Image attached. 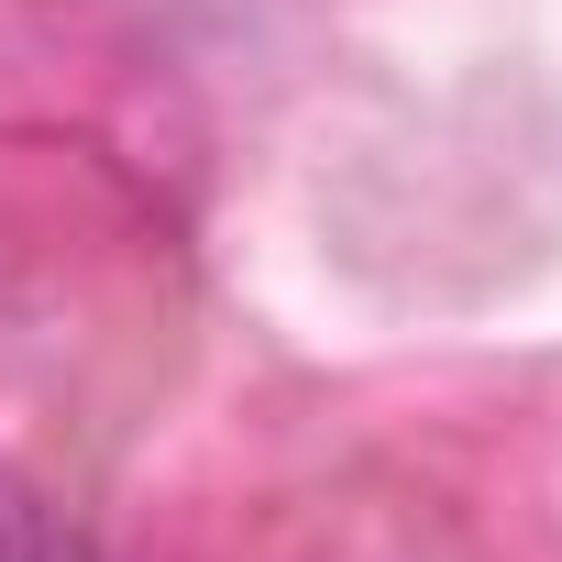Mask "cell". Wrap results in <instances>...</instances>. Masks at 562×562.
Wrapping results in <instances>:
<instances>
[{
    "label": "cell",
    "mask_w": 562,
    "mask_h": 562,
    "mask_svg": "<svg viewBox=\"0 0 562 562\" xmlns=\"http://www.w3.org/2000/svg\"><path fill=\"white\" fill-rule=\"evenodd\" d=\"M0 562H78V540L45 518V496L34 485H12L0 474Z\"/></svg>",
    "instance_id": "1"
}]
</instances>
